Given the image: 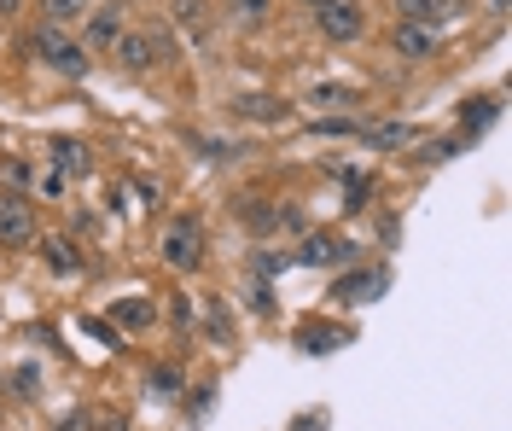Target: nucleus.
<instances>
[{"label": "nucleus", "instance_id": "1a4fd4ad", "mask_svg": "<svg viewBox=\"0 0 512 431\" xmlns=\"http://www.w3.org/2000/svg\"><path fill=\"white\" fill-rule=\"evenodd\" d=\"M396 53H402V59H431V53H437V30H431V24H402V30H396Z\"/></svg>", "mask_w": 512, "mask_h": 431}, {"label": "nucleus", "instance_id": "f257e3e1", "mask_svg": "<svg viewBox=\"0 0 512 431\" xmlns=\"http://www.w3.org/2000/svg\"><path fill=\"white\" fill-rule=\"evenodd\" d=\"M163 263L175 268V274H187V268L204 263V228L192 216H175L169 222V233H163Z\"/></svg>", "mask_w": 512, "mask_h": 431}, {"label": "nucleus", "instance_id": "9d476101", "mask_svg": "<svg viewBox=\"0 0 512 431\" xmlns=\"http://www.w3.org/2000/svg\"><path fill=\"white\" fill-rule=\"evenodd\" d=\"M332 292H338L344 303H373L384 292V274H379V268H367V274H344Z\"/></svg>", "mask_w": 512, "mask_h": 431}, {"label": "nucleus", "instance_id": "9b49d317", "mask_svg": "<svg viewBox=\"0 0 512 431\" xmlns=\"http://www.w3.org/2000/svg\"><path fill=\"white\" fill-rule=\"evenodd\" d=\"M414 123H373V129H367V146H379V152H396V146H408V140H414Z\"/></svg>", "mask_w": 512, "mask_h": 431}, {"label": "nucleus", "instance_id": "0eeeda50", "mask_svg": "<svg viewBox=\"0 0 512 431\" xmlns=\"http://www.w3.org/2000/svg\"><path fill=\"white\" fill-rule=\"evenodd\" d=\"M355 257V245L350 239H332V233H315L303 251H297V263H309V268H326V263H350Z\"/></svg>", "mask_w": 512, "mask_h": 431}, {"label": "nucleus", "instance_id": "bb28decb", "mask_svg": "<svg viewBox=\"0 0 512 431\" xmlns=\"http://www.w3.org/2000/svg\"><path fill=\"white\" fill-rule=\"evenodd\" d=\"M0 12H12V0H0Z\"/></svg>", "mask_w": 512, "mask_h": 431}, {"label": "nucleus", "instance_id": "f3484780", "mask_svg": "<svg viewBox=\"0 0 512 431\" xmlns=\"http://www.w3.org/2000/svg\"><path fill=\"white\" fill-rule=\"evenodd\" d=\"M53 158H59V164L70 169V175H82V169H88V152H82L76 140H53Z\"/></svg>", "mask_w": 512, "mask_h": 431}, {"label": "nucleus", "instance_id": "f03ea898", "mask_svg": "<svg viewBox=\"0 0 512 431\" xmlns=\"http://www.w3.org/2000/svg\"><path fill=\"white\" fill-rule=\"evenodd\" d=\"M24 245H35V210H30V199L0 193V251H24Z\"/></svg>", "mask_w": 512, "mask_h": 431}, {"label": "nucleus", "instance_id": "b1692460", "mask_svg": "<svg viewBox=\"0 0 512 431\" xmlns=\"http://www.w3.org/2000/svg\"><path fill=\"white\" fill-rule=\"evenodd\" d=\"M94 431H128V426H123V414H99Z\"/></svg>", "mask_w": 512, "mask_h": 431}, {"label": "nucleus", "instance_id": "a211bd4d", "mask_svg": "<svg viewBox=\"0 0 512 431\" xmlns=\"http://www.w3.org/2000/svg\"><path fill=\"white\" fill-rule=\"evenodd\" d=\"M47 268H59V274H76V251H70V239H53V245H47Z\"/></svg>", "mask_w": 512, "mask_h": 431}, {"label": "nucleus", "instance_id": "6ab92c4d", "mask_svg": "<svg viewBox=\"0 0 512 431\" xmlns=\"http://www.w3.org/2000/svg\"><path fill=\"white\" fill-rule=\"evenodd\" d=\"M117 321H123V327H146V321H152V303H140V298L117 303Z\"/></svg>", "mask_w": 512, "mask_h": 431}, {"label": "nucleus", "instance_id": "6e6552de", "mask_svg": "<svg viewBox=\"0 0 512 431\" xmlns=\"http://www.w3.org/2000/svg\"><path fill=\"white\" fill-rule=\"evenodd\" d=\"M396 12H402V24H443V18H454L460 12V0H396Z\"/></svg>", "mask_w": 512, "mask_h": 431}, {"label": "nucleus", "instance_id": "aec40b11", "mask_svg": "<svg viewBox=\"0 0 512 431\" xmlns=\"http://www.w3.org/2000/svg\"><path fill=\"white\" fill-rule=\"evenodd\" d=\"M233 12H239L245 24H262V18L274 12V0H233Z\"/></svg>", "mask_w": 512, "mask_h": 431}, {"label": "nucleus", "instance_id": "7ed1b4c3", "mask_svg": "<svg viewBox=\"0 0 512 431\" xmlns=\"http://www.w3.org/2000/svg\"><path fill=\"white\" fill-rule=\"evenodd\" d=\"M30 47H35V59H41V65H53L59 76H88V53H82V47H70V41H64L53 24L35 35Z\"/></svg>", "mask_w": 512, "mask_h": 431}, {"label": "nucleus", "instance_id": "5701e85b", "mask_svg": "<svg viewBox=\"0 0 512 431\" xmlns=\"http://www.w3.org/2000/svg\"><path fill=\"white\" fill-rule=\"evenodd\" d=\"M24 175H30V169L18 164V158H12V164H0V181H12V187H18V181H24Z\"/></svg>", "mask_w": 512, "mask_h": 431}, {"label": "nucleus", "instance_id": "dca6fc26", "mask_svg": "<svg viewBox=\"0 0 512 431\" xmlns=\"http://www.w3.org/2000/svg\"><path fill=\"white\" fill-rule=\"evenodd\" d=\"M489 117H495V100H472L466 111H460V129H466V134H483V129H489Z\"/></svg>", "mask_w": 512, "mask_h": 431}, {"label": "nucleus", "instance_id": "ddd939ff", "mask_svg": "<svg viewBox=\"0 0 512 431\" xmlns=\"http://www.w3.org/2000/svg\"><path fill=\"white\" fill-rule=\"evenodd\" d=\"M338 344H350V332H344V327H320V321H309V327H303V350H309V356H320V350H338Z\"/></svg>", "mask_w": 512, "mask_h": 431}, {"label": "nucleus", "instance_id": "a878e982", "mask_svg": "<svg viewBox=\"0 0 512 431\" xmlns=\"http://www.w3.org/2000/svg\"><path fill=\"white\" fill-rule=\"evenodd\" d=\"M309 6H315V12H320V6H332V0H309Z\"/></svg>", "mask_w": 512, "mask_h": 431}, {"label": "nucleus", "instance_id": "4be33fe9", "mask_svg": "<svg viewBox=\"0 0 512 431\" xmlns=\"http://www.w3.org/2000/svg\"><path fill=\"white\" fill-rule=\"evenodd\" d=\"M152 385H158L163 397H169V391H181V379H175V367H158V373H152Z\"/></svg>", "mask_w": 512, "mask_h": 431}, {"label": "nucleus", "instance_id": "412c9836", "mask_svg": "<svg viewBox=\"0 0 512 431\" xmlns=\"http://www.w3.org/2000/svg\"><path fill=\"white\" fill-rule=\"evenodd\" d=\"M35 193H41V199H59L64 193V169H47V175L35 181Z\"/></svg>", "mask_w": 512, "mask_h": 431}, {"label": "nucleus", "instance_id": "393cba45", "mask_svg": "<svg viewBox=\"0 0 512 431\" xmlns=\"http://www.w3.org/2000/svg\"><path fill=\"white\" fill-rule=\"evenodd\" d=\"M489 12H507V0H489Z\"/></svg>", "mask_w": 512, "mask_h": 431}, {"label": "nucleus", "instance_id": "39448f33", "mask_svg": "<svg viewBox=\"0 0 512 431\" xmlns=\"http://www.w3.org/2000/svg\"><path fill=\"white\" fill-rule=\"evenodd\" d=\"M320 35L326 41H355V35L367 30V18H361V6L355 0H332V6H320Z\"/></svg>", "mask_w": 512, "mask_h": 431}, {"label": "nucleus", "instance_id": "f8f14e48", "mask_svg": "<svg viewBox=\"0 0 512 431\" xmlns=\"http://www.w3.org/2000/svg\"><path fill=\"white\" fill-rule=\"evenodd\" d=\"M41 12H47V24H53V30H64V24L88 18V12H94V0H41Z\"/></svg>", "mask_w": 512, "mask_h": 431}, {"label": "nucleus", "instance_id": "2eb2a0df", "mask_svg": "<svg viewBox=\"0 0 512 431\" xmlns=\"http://www.w3.org/2000/svg\"><path fill=\"white\" fill-rule=\"evenodd\" d=\"M239 105V117H256V123H280L286 111H280V100H262V94H251V100H233Z\"/></svg>", "mask_w": 512, "mask_h": 431}, {"label": "nucleus", "instance_id": "20e7f679", "mask_svg": "<svg viewBox=\"0 0 512 431\" xmlns=\"http://www.w3.org/2000/svg\"><path fill=\"white\" fill-rule=\"evenodd\" d=\"M111 53H117L128 70H146V65H163L175 47H169V35H163V30H140V35H123Z\"/></svg>", "mask_w": 512, "mask_h": 431}, {"label": "nucleus", "instance_id": "4468645a", "mask_svg": "<svg viewBox=\"0 0 512 431\" xmlns=\"http://www.w3.org/2000/svg\"><path fill=\"white\" fill-rule=\"evenodd\" d=\"M169 12H175V24H181V30H192V35L210 30V6H204V0H175Z\"/></svg>", "mask_w": 512, "mask_h": 431}, {"label": "nucleus", "instance_id": "423d86ee", "mask_svg": "<svg viewBox=\"0 0 512 431\" xmlns=\"http://www.w3.org/2000/svg\"><path fill=\"white\" fill-rule=\"evenodd\" d=\"M123 41V6H94L88 12V47L94 53H111Z\"/></svg>", "mask_w": 512, "mask_h": 431}]
</instances>
